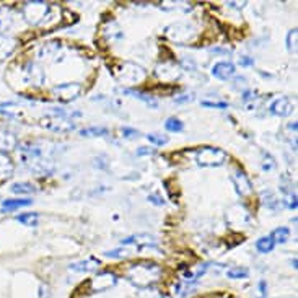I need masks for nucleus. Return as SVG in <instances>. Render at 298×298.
Masks as SVG:
<instances>
[{"instance_id": "obj_1", "label": "nucleus", "mask_w": 298, "mask_h": 298, "mask_svg": "<svg viewBox=\"0 0 298 298\" xmlns=\"http://www.w3.org/2000/svg\"><path fill=\"white\" fill-rule=\"evenodd\" d=\"M165 36L176 44H189L196 39L197 29L189 21H176L165 28Z\"/></svg>"}, {"instance_id": "obj_2", "label": "nucleus", "mask_w": 298, "mask_h": 298, "mask_svg": "<svg viewBox=\"0 0 298 298\" xmlns=\"http://www.w3.org/2000/svg\"><path fill=\"white\" fill-rule=\"evenodd\" d=\"M228 160V155L225 150L217 147H202L196 152V161L199 166L204 168H215L223 166Z\"/></svg>"}, {"instance_id": "obj_3", "label": "nucleus", "mask_w": 298, "mask_h": 298, "mask_svg": "<svg viewBox=\"0 0 298 298\" xmlns=\"http://www.w3.org/2000/svg\"><path fill=\"white\" fill-rule=\"evenodd\" d=\"M114 77L122 85H136L145 80L147 72L134 62H124L121 64V67L114 69Z\"/></svg>"}, {"instance_id": "obj_4", "label": "nucleus", "mask_w": 298, "mask_h": 298, "mask_svg": "<svg viewBox=\"0 0 298 298\" xmlns=\"http://www.w3.org/2000/svg\"><path fill=\"white\" fill-rule=\"evenodd\" d=\"M52 113L54 114L41 119V125L44 129L52 131V132H59V134H67V132H72L73 129H75V122H73L72 119H67L64 111L59 113V111L54 108Z\"/></svg>"}, {"instance_id": "obj_5", "label": "nucleus", "mask_w": 298, "mask_h": 298, "mask_svg": "<svg viewBox=\"0 0 298 298\" xmlns=\"http://www.w3.org/2000/svg\"><path fill=\"white\" fill-rule=\"evenodd\" d=\"M49 12H51V5L46 2H26L23 10H21L23 18L33 26L44 23L49 17Z\"/></svg>"}, {"instance_id": "obj_6", "label": "nucleus", "mask_w": 298, "mask_h": 298, "mask_svg": "<svg viewBox=\"0 0 298 298\" xmlns=\"http://www.w3.org/2000/svg\"><path fill=\"white\" fill-rule=\"evenodd\" d=\"M227 223L232 228H244V227H249L252 217L251 214L246 210V207L241 205V204H235L232 205L227 210Z\"/></svg>"}, {"instance_id": "obj_7", "label": "nucleus", "mask_w": 298, "mask_h": 298, "mask_svg": "<svg viewBox=\"0 0 298 298\" xmlns=\"http://www.w3.org/2000/svg\"><path fill=\"white\" fill-rule=\"evenodd\" d=\"M18 75L23 81V85H33V87H41L44 83V72L41 70L39 65L34 62H25L20 65Z\"/></svg>"}, {"instance_id": "obj_8", "label": "nucleus", "mask_w": 298, "mask_h": 298, "mask_svg": "<svg viewBox=\"0 0 298 298\" xmlns=\"http://www.w3.org/2000/svg\"><path fill=\"white\" fill-rule=\"evenodd\" d=\"M81 90H83V87L78 81H69V83H61V85H56L52 88V93L57 100H61L64 103H69L77 100Z\"/></svg>"}, {"instance_id": "obj_9", "label": "nucleus", "mask_w": 298, "mask_h": 298, "mask_svg": "<svg viewBox=\"0 0 298 298\" xmlns=\"http://www.w3.org/2000/svg\"><path fill=\"white\" fill-rule=\"evenodd\" d=\"M155 77L163 81V83H171V81H176L181 77V67H178L173 62L160 64L155 69Z\"/></svg>"}, {"instance_id": "obj_10", "label": "nucleus", "mask_w": 298, "mask_h": 298, "mask_svg": "<svg viewBox=\"0 0 298 298\" xmlns=\"http://www.w3.org/2000/svg\"><path fill=\"white\" fill-rule=\"evenodd\" d=\"M232 183L235 186V191L238 192V196L248 197L252 194V183L248 178V175L243 169H235L232 175Z\"/></svg>"}, {"instance_id": "obj_11", "label": "nucleus", "mask_w": 298, "mask_h": 298, "mask_svg": "<svg viewBox=\"0 0 298 298\" xmlns=\"http://www.w3.org/2000/svg\"><path fill=\"white\" fill-rule=\"evenodd\" d=\"M269 113L277 117H287L293 113V103L287 96H280V98L274 100L269 106Z\"/></svg>"}, {"instance_id": "obj_12", "label": "nucleus", "mask_w": 298, "mask_h": 298, "mask_svg": "<svg viewBox=\"0 0 298 298\" xmlns=\"http://www.w3.org/2000/svg\"><path fill=\"white\" fill-rule=\"evenodd\" d=\"M122 246H137V248H148V246H155L156 240L153 235L148 233H139V235H131L127 238L121 240Z\"/></svg>"}, {"instance_id": "obj_13", "label": "nucleus", "mask_w": 298, "mask_h": 298, "mask_svg": "<svg viewBox=\"0 0 298 298\" xmlns=\"http://www.w3.org/2000/svg\"><path fill=\"white\" fill-rule=\"evenodd\" d=\"M236 73V67L232 62H217L212 67V75L222 81L230 80Z\"/></svg>"}, {"instance_id": "obj_14", "label": "nucleus", "mask_w": 298, "mask_h": 298, "mask_svg": "<svg viewBox=\"0 0 298 298\" xmlns=\"http://www.w3.org/2000/svg\"><path fill=\"white\" fill-rule=\"evenodd\" d=\"M69 269L73 272H96L100 269V261L96 258H87L83 261H78V263H73L69 266Z\"/></svg>"}, {"instance_id": "obj_15", "label": "nucleus", "mask_w": 298, "mask_h": 298, "mask_svg": "<svg viewBox=\"0 0 298 298\" xmlns=\"http://www.w3.org/2000/svg\"><path fill=\"white\" fill-rule=\"evenodd\" d=\"M15 171V163L7 152H0V180L10 178Z\"/></svg>"}, {"instance_id": "obj_16", "label": "nucleus", "mask_w": 298, "mask_h": 298, "mask_svg": "<svg viewBox=\"0 0 298 298\" xmlns=\"http://www.w3.org/2000/svg\"><path fill=\"white\" fill-rule=\"evenodd\" d=\"M15 49H17V39L9 38V36H0V61L10 57Z\"/></svg>"}, {"instance_id": "obj_17", "label": "nucleus", "mask_w": 298, "mask_h": 298, "mask_svg": "<svg viewBox=\"0 0 298 298\" xmlns=\"http://www.w3.org/2000/svg\"><path fill=\"white\" fill-rule=\"evenodd\" d=\"M13 25V12L7 7H0V36H5Z\"/></svg>"}, {"instance_id": "obj_18", "label": "nucleus", "mask_w": 298, "mask_h": 298, "mask_svg": "<svg viewBox=\"0 0 298 298\" xmlns=\"http://www.w3.org/2000/svg\"><path fill=\"white\" fill-rule=\"evenodd\" d=\"M261 199H263V204L269 208V210H272V212H275V210H279V207H280V202L282 200L274 194L272 191H263L261 192Z\"/></svg>"}, {"instance_id": "obj_19", "label": "nucleus", "mask_w": 298, "mask_h": 298, "mask_svg": "<svg viewBox=\"0 0 298 298\" xmlns=\"http://www.w3.org/2000/svg\"><path fill=\"white\" fill-rule=\"evenodd\" d=\"M17 137L13 136L12 132H0V152H7V150H13L17 148Z\"/></svg>"}, {"instance_id": "obj_20", "label": "nucleus", "mask_w": 298, "mask_h": 298, "mask_svg": "<svg viewBox=\"0 0 298 298\" xmlns=\"http://www.w3.org/2000/svg\"><path fill=\"white\" fill-rule=\"evenodd\" d=\"M124 93H127V95H131L132 98H137V100H140V101H144L147 106H150V108H153V109H156L158 108V101H156L152 95H147V93H142V92H137V90H122Z\"/></svg>"}, {"instance_id": "obj_21", "label": "nucleus", "mask_w": 298, "mask_h": 298, "mask_svg": "<svg viewBox=\"0 0 298 298\" xmlns=\"http://www.w3.org/2000/svg\"><path fill=\"white\" fill-rule=\"evenodd\" d=\"M15 220L20 222L21 225H25V227L34 228V227H38V223H39V214H36V212L20 214V215H17V217H15Z\"/></svg>"}, {"instance_id": "obj_22", "label": "nucleus", "mask_w": 298, "mask_h": 298, "mask_svg": "<svg viewBox=\"0 0 298 298\" xmlns=\"http://www.w3.org/2000/svg\"><path fill=\"white\" fill-rule=\"evenodd\" d=\"M31 204H33L31 199H7L2 202V208L4 210H17V208L28 207Z\"/></svg>"}, {"instance_id": "obj_23", "label": "nucleus", "mask_w": 298, "mask_h": 298, "mask_svg": "<svg viewBox=\"0 0 298 298\" xmlns=\"http://www.w3.org/2000/svg\"><path fill=\"white\" fill-rule=\"evenodd\" d=\"M10 191L13 194H33L36 192V186L31 183H13L10 186Z\"/></svg>"}, {"instance_id": "obj_24", "label": "nucleus", "mask_w": 298, "mask_h": 298, "mask_svg": "<svg viewBox=\"0 0 298 298\" xmlns=\"http://www.w3.org/2000/svg\"><path fill=\"white\" fill-rule=\"evenodd\" d=\"M275 246V243L274 240L269 236H263V238H259V240L256 241V249L259 252H263V254H267V252H271Z\"/></svg>"}, {"instance_id": "obj_25", "label": "nucleus", "mask_w": 298, "mask_h": 298, "mask_svg": "<svg viewBox=\"0 0 298 298\" xmlns=\"http://www.w3.org/2000/svg\"><path fill=\"white\" fill-rule=\"evenodd\" d=\"M109 131L106 127H98V125H93V127H87V129H81L80 131V136L81 137H104L108 136Z\"/></svg>"}, {"instance_id": "obj_26", "label": "nucleus", "mask_w": 298, "mask_h": 298, "mask_svg": "<svg viewBox=\"0 0 298 298\" xmlns=\"http://www.w3.org/2000/svg\"><path fill=\"white\" fill-rule=\"evenodd\" d=\"M165 129L168 132L178 134V132H183L184 131V124H183L181 119H178V117H168L166 122H165Z\"/></svg>"}, {"instance_id": "obj_27", "label": "nucleus", "mask_w": 298, "mask_h": 298, "mask_svg": "<svg viewBox=\"0 0 298 298\" xmlns=\"http://www.w3.org/2000/svg\"><path fill=\"white\" fill-rule=\"evenodd\" d=\"M271 238L274 240V243H280L282 244V243H285L288 238H290V230L287 227H280L277 230H274Z\"/></svg>"}, {"instance_id": "obj_28", "label": "nucleus", "mask_w": 298, "mask_h": 298, "mask_svg": "<svg viewBox=\"0 0 298 298\" xmlns=\"http://www.w3.org/2000/svg\"><path fill=\"white\" fill-rule=\"evenodd\" d=\"M194 298H241V296L235 295L232 292H208V293H202Z\"/></svg>"}, {"instance_id": "obj_29", "label": "nucleus", "mask_w": 298, "mask_h": 298, "mask_svg": "<svg viewBox=\"0 0 298 298\" xmlns=\"http://www.w3.org/2000/svg\"><path fill=\"white\" fill-rule=\"evenodd\" d=\"M147 140L150 144L156 145V147H163L168 144V137L166 136H161V134H148Z\"/></svg>"}, {"instance_id": "obj_30", "label": "nucleus", "mask_w": 298, "mask_h": 298, "mask_svg": "<svg viewBox=\"0 0 298 298\" xmlns=\"http://www.w3.org/2000/svg\"><path fill=\"white\" fill-rule=\"evenodd\" d=\"M275 166H277V163H275L272 156L267 152H263V165H261L263 171H272V169H275Z\"/></svg>"}, {"instance_id": "obj_31", "label": "nucleus", "mask_w": 298, "mask_h": 298, "mask_svg": "<svg viewBox=\"0 0 298 298\" xmlns=\"http://www.w3.org/2000/svg\"><path fill=\"white\" fill-rule=\"evenodd\" d=\"M61 49V42H48L46 46H44L39 52V56L44 57V56H54L56 54V51Z\"/></svg>"}, {"instance_id": "obj_32", "label": "nucleus", "mask_w": 298, "mask_h": 298, "mask_svg": "<svg viewBox=\"0 0 298 298\" xmlns=\"http://www.w3.org/2000/svg\"><path fill=\"white\" fill-rule=\"evenodd\" d=\"M104 256H108V258H114V259H125V258H129L131 256V251L129 249H122V248H117V249H113V251H108V252H104Z\"/></svg>"}, {"instance_id": "obj_33", "label": "nucleus", "mask_w": 298, "mask_h": 298, "mask_svg": "<svg viewBox=\"0 0 298 298\" xmlns=\"http://www.w3.org/2000/svg\"><path fill=\"white\" fill-rule=\"evenodd\" d=\"M296 38H298V31H296V28H293L292 31L287 34V49H288V52L296 51Z\"/></svg>"}, {"instance_id": "obj_34", "label": "nucleus", "mask_w": 298, "mask_h": 298, "mask_svg": "<svg viewBox=\"0 0 298 298\" xmlns=\"http://www.w3.org/2000/svg\"><path fill=\"white\" fill-rule=\"evenodd\" d=\"M121 134H122V137L127 139V140H132V139H137L139 137V131L132 129V127H122L121 129Z\"/></svg>"}, {"instance_id": "obj_35", "label": "nucleus", "mask_w": 298, "mask_h": 298, "mask_svg": "<svg viewBox=\"0 0 298 298\" xmlns=\"http://www.w3.org/2000/svg\"><path fill=\"white\" fill-rule=\"evenodd\" d=\"M248 275V271L246 269H240V267H238V269H232L228 272V277H232V279H240V277H246Z\"/></svg>"}, {"instance_id": "obj_36", "label": "nucleus", "mask_w": 298, "mask_h": 298, "mask_svg": "<svg viewBox=\"0 0 298 298\" xmlns=\"http://www.w3.org/2000/svg\"><path fill=\"white\" fill-rule=\"evenodd\" d=\"M202 106L205 108H217V109H227L228 108V103H210V101H202Z\"/></svg>"}, {"instance_id": "obj_37", "label": "nucleus", "mask_w": 298, "mask_h": 298, "mask_svg": "<svg viewBox=\"0 0 298 298\" xmlns=\"http://www.w3.org/2000/svg\"><path fill=\"white\" fill-rule=\"evenodd\" d=\"M238 64H240L241 67H249V65H254V61L248 56H241L240 59H238Z\"/></svg>"}, {"instance_id": "obj_38", "label": "nucleus", "mask_w": 298, "mask_h": 298, "mask_svg": "<svg viewBox=\"0 0 298 298\" xmlns=\"http://www.w3.org/2000/svg\"><path fill=\"white\" fill-rule=\"evenodd\" d=\"M148 202H152L155 205H165V200H163L158 194H150V196H148Z\"/></svg>"}, {"instance_id": "obj_39", "label": "nucleus", "mask_w": 298, "mask_h": 298, "mask_svg": "<svg viewBox=\"0 0 298 298\" xmlns=\"http://www.w3.org/2000/svg\"><path fill=\"white\" fill-rule=\"evenodd\" d=\"M285 202H287L288 208H293V210H295V208H296V194H295V192H292V194L288 196V199L285 200Z\"/></svg>"}, {"instance_id": "obj_40", "label": "nucleus", "mask_w": 298, "mask_h": 298, "mask_svg": "<svg viewBox=\"0 0 298 298\" xmlns=\"http://www.w3.org/2000/svg\"><path fill=\"white\" fill-rule=\"evenodd\" d=\"M137 155L142 156V155H155V150L153 148H148V147H140L137 150Z\"/></svg>"}, {"instance_id": "obj_41", "label": "nucleus", "mask_w": 298, "mask_h": 298, "mask_svg": "<svg viewBox=\"0 0 298 298\" xmlns=\"http://www.w3.org/2000/svg\"><path fill=\"white\" fill-rule=\"evenodd\" d=\"M192 100H194V96L192 95H183V96H180V98H175V103H188Z\"/></svg>"}]
</instances>
